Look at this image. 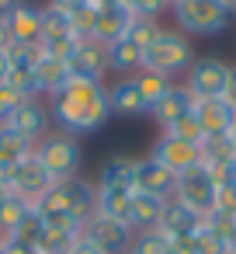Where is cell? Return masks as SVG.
<instances>
[{"instance_id": "cell-1", "label": "cell", "mask_w": 236, "mask_h": 254, "mask_svg": "<svg viewBox=\"0 0 236 254\" xmlns=\"http://www.w3.org/2000/svg\"><path fill=\"white\" fill-rule=\"evenodd\" d=\"M49 119L56 122L59 132L80 136V132H97L108 119V87L97 80H66L59 91L49 94Z\"/></svg>"}, {"instance_id": "cell-2", "label": "cell", "mask_w": 236, "mask_h": 254, "mask_svg": "<svg viewBox=\"0 0 236 254\" xmlns=\"http://www.w3.org/2000/svg\"><path fill=\"white\" fill-rule=\"evenodd\" d=\"M194 63V46L188 35L174 32V28H160V35L153 39L149 49H142V70L149 73H160L167 80L188 73Z\"/></svg>"}, {"instance_id": "cell-3", "label": "cell", "mask_w": 236, "mask_h": 254, "mask_svg": "<svg viewBox=\"0 0 236 254\" xmlns=\"http://www.w3.org/2000/svg\"><path fill=\"white\" fill-rule=\"evenodd\" d=\"M174 11V21H177V32L181 35H219L229 28V4H222V0H174L170 4Z\"/></svg>"}, {"instance_id": "cell-4", "label": "cell", "mask_w": 236, "mask_h": 254, "mask_svg": "<svg viewBox=\"0 0 236 254\" xmlns=\"http://www.w3.org/2000/svg\"><path fill=\"white\" fill-rule=\"evenodd\" d=\"M35 160L46 167V174L52 181H70L80 174V164H84V150L77 143V136L70 132H46L39 143H35Z\"/></svg>"}, {"instance_id": "cell-5", "label": "cell", "mask_w": 236, "mask_h": 254, "mask_svg": "<svg viewBox=\"0 0 236 254\" xmlns=\"http://www.w3.org/2000/svg\"><path fill=\"white\" fill-rule=\"evenodd\" d=\"M35 212L39 216L66 212V216H77L87 223V216H94V181H87L80 174L70 181H52V188L35 202Z\"/></svg>"}, {"instance_id": "cell-6", "label": "cell", "mask_w": 236, "mask_h": 254, "mask_svg": "<svg viewBox=\"0 0 236 254\" xmlns=\"http://www.w3.org/2000/svg\"><path fill=\"white\" fill-rule=\"evenodd\" d=\"M80 42H84V35L73 25V18L63 14V11H56L52 4H46L42 7V42H39V49L66 63L80 49Z\"/></svg>"}, {"instance_id": "cell-7", "label": "cell", "mask_w": 236, "mask_h": 254, "mask_svg": "<svg viewBox=\"0 0 236 254\" xmlns=\"http://www.w3.org/2000/svg\"><path fill=\"white\" fill-rule=\"evenodd\" d=\"M215 178H212V171L201 164V167H191V171H184V174H177L174 178V195L170 198H177V202H184L188 209H194L198 216H208L212 209H215Z\"/></svg>"}, {"instance_id": "cell-8", "label": "cell", "mask_w": 236, "mask_h": 254, "mask_svg": "<svg viewBox=\"0 0 236 254\" xmlns=\"http://www.w3.org/2000/svg\"><path fill=\"white\" fill-rule=\"evenodd\" d=\"M229 63L226 60H215V56H205V60H194L191 70L184 73V87L194 101H212V98H222L226 94V80H229Z\"/></svg>"}, {"instance_id": "cell-9", "label": "cell", "mask_w": 236, "mask_h": 254, "mask_svg": "<svg viewBox=\"0 0 236 254\" xmlns=\"http://www.w3.org/2000/svg\"><path fill=\"white\" fill-rule=\"evenodd\" d=\"M156 164H163L174 178L177 174H184V171H191V167H201V150H198V143H188V139H177V136H160L156 143H153V153H149Z\"/></svg>"}, {"instance_id": "cell-10", "label": "cell", "mask_w": 236, "mask_h": 254, "mask_svg": "<svg viewBox=\"0 0 236 254\" xmlns=\"http://www.w3.org/2000/svg\"><path fill=\"white\" fill-rule=\"evenodd\" d=\"M49 122H52V119H49V108H46L39 98H28V101H21L0 126H7L11 132H18L21 139H28V143L35 146V143L49 132Z\"/></svg>"}, {"instance_id": "cell-11", "label": "cell", "mask_w": 236, "mask_h": 254, "mask_svg": "<svg viewBox=\"0 0 236 254\" xmlns=\"http://www.w3.org/2000/svg\"><path fill=\"white\" fill-rule=\"evenodd\" d=\"M104 77H108V49L84 39L80 49L66 60V80H97V84H104Z\"/></svg>"}, {"instance_id": "cell-12", "label": "cell", "mask_w": 236, "mask_h": 254, "mask_svg": "<svg viewBox=\"0 0 236 254\" xmlns=\"http://www.w3.org/2000/svg\"><path fill=\"white\" fill-rule=\"evenodd\" d=\"M84 237L104 254H129V244H132V230L125 223H115L104 216H87Z\"/></svg>"}, {"instance_id": "cell-13", "label": "cell", "mask_w": 236, "mask_h": 254, "mask_svg": "<svg viewBox=\"0 0 236 254\" xmlns=\"http://www.w3.org/2000/svg\"><path fill=\"white\" fill-rule=\"evenodd\" d=\"M4 21H7L11 46L39 49V42H42V7H32V4H21V0H18Z\"/></svg>"}, {"instance_id": "cell-14", "label": "cell", "mask_w": 236, "mask_h": 254, "mask_svg": "<svg viewBox=\"0 0 236 254\" xmlns=\"http://www.w3.org/2000/svg\"><path fill=\"white\" fill-rule=\"evenodd\" d=\"M129 25H132V14H129L122 4H101V7L94 11V21H91L87 39L108 49L111 42H118V39L129 32Z\"/></svg>"}, {"instance_id": "cell-15", "label": "cell", "mask_w": 236, "mask_h": 254, "mask_svg": "<svg viewBox=\"0 0 236 254\" xmlns=\"http://www.w3.org/2000/svg\"><path fill=\"white\" fill-rule=\"evenodd\" d=\"M49 188H52V178L46 174V167L35 160V150H32V157H25V160L14 167V174H11V191H14L18 198H25V202L35 205Z\"/></svg>"}, {"instance_id": "cell-16", "label": "cell", "mask_w": 236, "mask_h": 254, "mask_svg": "<svg viewBox=\"0 0 236 254\" xmlns=\"http://www.w3.org/2000/svg\"><path fill=\"white\" fill-rule=\"evenodd\" d=\"M194 115H198L205 136H229V129H233V122H236V108H233L226 98L194 101Z\"/></svg>"}, {"instance_id": "cell-17", "label": "cell", "mask_w": 236, "mask_h": 254, "mask_svg": "<svg viewBox=\"0 0 236 254\" xmlns=\"http://www.w3.org/2000/svg\"><path fill=\"white\" fill-rule=\"evenodd\" d=\"M136 191L170 198L174 195V174L163 164H156L153 157H136Z\"/></svg>"}, {"instance_id": "cell-18", "label": "cell", "mask_w": 236, "mask_h": 254, "mask_svg": "<svg viewBox=\"0 0 236 254\" xmlns=\"http://www.w3.org/2000/svg\"><path fill=\"white\" fill-rule=\"evenodd\" d=\"M191 108H194V98L188 94V87H184V84H170V91L149 108V115L156 119L160 129H170V126H174L181 115H188Z\"/></svg>"}, {"instance_id": "cell-19", "label": "cell", "mask_w": 236, "mask_h": 254, "mask_svg": "<svg viewBox=\"0 0 236 254\" xmlns=\"http://www.w3.org/2000/svg\"><path fill=\"white\" fill-rule=\"evenodd\" d=\"M163 209H167V198L149 195V191H132V205H129V230H132V233H139V230H153V226H160Z\"/></svg>"}, {"instance_id": "cell-20", "label": "cell", "mask_w": 236, "mask_h": 254, "mask_svg": "<svg viewBox=\"0 0 236 254\" xmlns=\"http://www.w3.org/2000/svg\"><path fill=\"white\" fill-rule=\"evenodd\" d=\"M97 188H125V191H136V157H125V153H115L101 164V174L94 181Z\"/></svg>"}, {"instance_id": "cell-21", "label": "cell", "mask_w": 236, "mask_h": 254, "mask_svg": "<svg viewBox=\"0 0 236 254\" xmlns=\"http://www.w3.org/2000/svg\"><path fill=\"white\" fill-rule=\"evenodd\" d=\"M160 230H163V233H170V237H194V233L201 230V216H198L194 209H188L184 202L167 198V209H163Z\"/></svg>"}, {"instance_id": "cell-22", "label": "cell", "mask_w": 236, "mask_h": 254, "mask_svg": "<svg viewBox=\"0 0 236 254\" xmlns=\"http://www.w3.org/2000/svg\"><path fill=\"white\" fill-rule=\"evenodd\" d=\"M129 205H132V191L94 185V216H104V219H115V223L129 226Z\"/></svg>"}, {"instance_id": "cell-23", "label": "cell", "mask_w": 236, "mask_h": 254, "mask_svg": "<svg viewBox=\"0 0 236 254\" xmlns=\"http://www.w3.org/2000/svg\"><path fill=\"white\" fill-rule=\"evenodd\" d=\"M108 108H111V115H146V112H149L132 77L118 80V84L108 91Z\"/></svg>"}, {"instance_id": "cell-24", "label": "cell", "mask_w": 236, "mask_h": 254, "mask_svg": "<svg viewBox=\"0 0 236 254\" xmlns=\"http://www.w3.org/2000/svg\"><path fill=\"white\" fill-rule=\"evenodd\" d=\"M139 70H142V49H139V46H132L125 35L108 46V73L136 77Z\"/></svg>"}, {"instance_id": "cell-25", "label": "cell", "mask_w": 236, "mask_h": 254, "mask_svg": "<svg viewBox=\"0 0 236 254\" xmlns=\"http://www.w3.org/2000/svg\"><path fill=\"white\" fill-rule=\"evenodd\" d=\"M35 84H39V91H42V94L59 91V87L66 84V63L39 49V56H35Z\"/></svg>"}, {"instance_id": "cell-26", "label": "cell", "mask_w": 236, "mask_h": 254, "mask_svg": "<svg viewBox=\"0 0 236 254\" xmlns=\"http://www.w3.org/2000/svg\"><path fill=\"white\" fill-rule=\"evenodd\" d=\"M129 254H174V240H170V233H163L160 226L139 230V233H132Z\"/></svg>"}, {"instance_id": "cell-27", "label": "cell", "mask_w": 236, "mask_h": 254, "mask_svg": "<svg viewBox=\"0 0 236 254\" xmlns=\"http://www.w3.org/2000/svg\"><path fill=\"white\" fill-rule=\"evenodd\" d=\"M132 80H136V87H139V94H142L146 108H153V105L170 91V84H174V80H167V77H160V73H149V70H139Z\"/></svg>"}, {"instance_id": "cell-28", "label": "cell", "mask_w": 236, "mask_h": 254, "mask_svg": "<svg viewBox=\"0 0 236 254\" xmlns=\"http://www.w3.org/2000/svg\"><path fill=\"white\" fill-rule=\"evenodd\" d=\"M32 143L28 139H21L18 132H11L7 126H0V157L4 160H11V164H21L25 157H32Z\"/></svg>"}, {"instance_id": "cell-29", "label": "cell", "mask_w": 236, "mask_h": 254, "mask_svg": "<svg viewBox=\"0 0 236 254\" xmlns=\"http://www.w3.org/2000/svg\"><path fill=\"white\" fill-rule=\"evenodd\" d=\"M32 209H35L32 202H25V198H18V195L11 191V198L4 202V209H0V237H7V233H11V230H14Z\"/></svg>"}, {"instance_id": "cell-30", "label": "cell", "mask_w": 236, "mask_h": 254, "mask_svg": "<svg viewBox=\"0 0 236 254\" xmlns=\"http://www.w3.org/2000/svg\"><path fill=\"white\" fill-rule=\"evenodd\" d=\"M156 35H160V21H153V18H132V25L125 32V39L139 49H149Z\"/></svg>"}, {"instance_id": "cell-31", "label": "cell", "mask_w": 236, "mask_h": 254, "mask_svg": "<svg viewBox=\"0 0 236 254\" xmlns=\"http://www.w3.org/2000/svg\"><path fill=\"white\" fill-rule=\"evenodd\" d=\"M167 136H177V139H188V143H201L205 139V132H201V122H198V115H194V108L188 112V115H181L170 129H163Z\"/></svg>"}, {"instance_id": "cell-32", "label": "cell", "mask_w": 236, "mask_h": 254, "mask_svg": "<svg viewBox=\"0 0 236 254\" xmlns=\"http://www.w3.org/2000/svg\"><path fill=\"white\" fill-rule=\"evenodd\" d=\"M42 230H46V226H42V216L32 209V212H28V216H25V219H21V223H18L11 233H7V237H11V240H21V244H32V247H35V244H39V237H42Z\"/></svg>"}, {"instance_id": "cell-33", "label": "cell", "mask_w": 236, "mask_h": 254, "mask_svg": "<svg viewBox=\"0 0 236 254\" xmlns=\"http://www.w3.org/2000/svg\"><path fill=\"white\" fill-rule=\"evenodd\" d=\"M118 4L132 18H153V21H160V14L170 7V0H118Z\"/></svg>"}, {"instance_id": "cell-34", "label": "cell", "mask_w": 236, "mask_h": 254, "mask_svg": "<svg viewBox=\"0 0 236 254\" xmlns=\"http://www.w3.org/2000/svg\"><path fill=\"white\" fill-rule=\"evenodd\" d=\"M21 101H28V98H25L18 87H11L7 80L0 84V122H4V119H7V115H11L18 105H21Z\"/></svg>"}, {"instance_id": "cell-35", "label": "cell", "mask_w": 236, "mask_h": 254, "mask_svg": "<svg viewBox=\"0 0 236 254\" xmlns=\"http://www.w3.org/2000/svg\"><path fill=\"white\" fill-rule=\"evenodd\" d=\"M215 209L236 216V185H233V181H222V185L215 188Z\"/></svg>"}, {"instance_id": "cell-36", "label": "cell", "mask_w": 236, "mask_h": 254, "mask_svg": "<svg viewBox=\"0 0 236 254\" xmlns=\"http://www.w3.org/2000/svg\"><path fill=\"white\" fill-rule=\"evenodd\" d=\"M0 251H4V254H35V247H32V244L11 240V237H4V244H0Z\"/></svg>"}, {"instance_id": "cell-37", "label": "cell", "mask_w": 236, "mask_h": 254, "mask_svg": "<svg viewBox=\"0 0 236 254\" xmlns=\"http://www.w3.org/2000/svg\"><path fill=\"white\" fill-rule=\"evenodd\" d=\"M66 254H104V251H97V247H94V244H91V240H87V237L80 233V237L73 240V247H70Z\"/></svg>"}, {"instance_id": "cell-38", "label": "cell", "mask_w": 236, "mask_h": 254, "mask_svg": "<svg viewBox=\"0 0 236 254\" xmlns=\"http://www.w3.org/2000/svg\"><path fill=\"white\" fill-rule=\"evenodd\" d=\"M222 98H226V101L236 108V66L229 70V80H226V94H222Z\"/></svg>"}, {"instance_id": "cell-39", "label": "cell", "mask_w": 236, "mask_h": 254, "mask_svg": "<svg viewBox=\"0 0 236 254\" xmlns=\"http://www.w3.org/2000/svg\"><path fill=\"white\" fill-rule=\"evenodd\" d=\"M0 49H11V35H7V21L0 18Z\"/></svg>"}, {"instance_id": "cell-40", "label": "cell", "mask_w": 236, "mask_h": 254, "mask_svg": "<svg viewBox=\"0 0 236 254\" xmlns=\"http://www.w3.org/2000/svg\"><path fill=\"white\" fill-rule=\"evenodd\" d=\"M7 80V49H0V84Z\"/></svg>"}, {"instance_id": "cell-41", "label": "cell", "mask_w": 236, "mask_h": 254, "mask_svg": "<svg viewBox=\"0 0 236 254\" xmlns=\"http://www.w3.org/2000/svg\"><path fill=\"white\" fill-rule=\"evenodd\" d=\"M18 4V0H0V18H7L11 14V7Z\"/></svg>"}, {"instance_id": "cell-42", "label": "cell", "mask_w": 236, "mask_h": 254, "mask_svg": "<svg viewBox=\"0 0 236 254\" xmlns=\"http://www.w3.org/2000/svg\"><path fill=\"white\" fill-rule=\"evenodd\" d=\"M7 198H11V185H0V209H4Z\"/></svg>"}, {"instance_id": "cell-43", "label": "cell", "mask_w": 236, "mask_h": 254, "mask_svg": "<svg viewBox=\"0 0 236 254\" xmlns=\"http://www.w3.org/2000/svg\"><path fill=\"white\" fill-rule=\"evenodd\" d=\"M229 139H233V146H236V122H233V129H229Z\"/></svg>"}, {"instance_id": "cell-44", "label": "cell", "mask_w": 236, "mask_h": 254, "mask_svg": "<svg viewBox=\"0 0 236 254\" xmlns=\"http://www.w3.org/2000/svg\"><path fill=\"white\" fill-rule=\"evenodd\" d=\"M229 11H233V14H236V0H229Z\"/></svg>"}, {"instance_id": "cell-45", "label": "cell", "mask_w": 236, "mask_h": 254, "mask_svg": "<svg viewBox=\"0 0 236 254\" xmlns=\"http://www.w3.org/2000/svg\"><path fill=\"white\" fill-rule=\"evenodd\" d=\"M233 185H236V164H233Z\"/></svg>"}]
</instances>
